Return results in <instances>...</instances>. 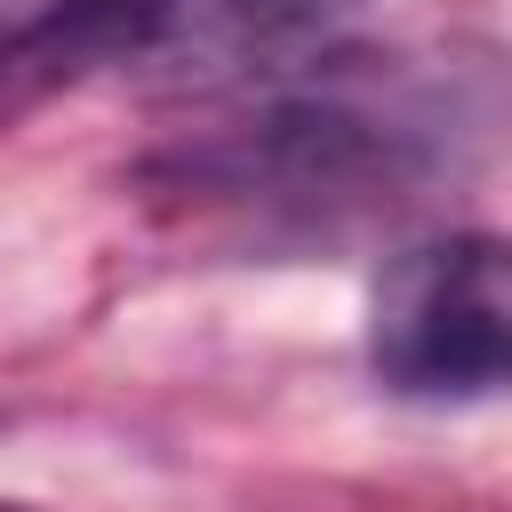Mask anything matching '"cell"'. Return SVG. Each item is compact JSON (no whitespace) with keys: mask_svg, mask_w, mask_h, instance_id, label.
Returning a JSON list of instances; mask_svg holds the SVG:
<instances>
[{"mask_svg":"<svg viewBox=\"0 0 512 512\" xmlns=\"http://www.w3.org/2000/svg\"><path fill=\"white\" fill-rule=\"evenodd\" d=\"M368 368L400 400H480L512 384V240L440 232L384 264L368 296Z\"/></svg>","mask_w":512,"mask_h":512,"instance_id":"cell-1","label":"cell"},{"mask_svg":"<svg viewBox=\"0 0 512 512\" xmlns=\"http://www.w3.org/2000/svg\"><path fill=\"white\" fill-rule=\"evenodd\" d=\"M424 152V120L360 96V88H304L256 112L248 128H224L200 160L192 184L240 192V200H296V208H360L384 184H400Z\"/></svg>","mask_w":512,"mask_h":512,"instance_id":"cell-2","label":"cell"},{"mask_svg":"<svg viewBox=\"0 0 512 512\" xmlns=\"http://www.w3.org/2000/svg\"><path fill=\"white\" fill-rule=\"evenodd\" d=\"M360 0H168L160 16L192 40V48H224V56H272L296 48L312 32H328L336 16H352Z\"/></svg>","mask_w":512,"mask_h":512,"instance_id":"cell-3","label":"cell"},{"mask_svg":"<svg viewBox=\"0 0 512 512\" xmlns=\"http://www.w3.org/2000/svg\"><path fill=\"white\" fill-rule=\"evenodd\" d=\"M136 8H168V0H0V64H56L64 40L104 32Z\"/></svg>","mask_w":512,"mask_h":512,"instance_id":"cell-4","label":"cell"},{"mask_svg":"<svg viewBox=\"0 0 512 512\" xmlns=\"http://www.w3.org/2000/svg\"><path fill=\"white\" fill-rule=\"evenodd\" d=\"M32 72H40V64H0V120H8V112L32 96Z\"/></svg>","mask_w":512,"mask_h":512,"instance_id":"cell-5","label":"cell"},{"mask_svg":"<svg viewBox=\"0 0 512 512\" xmlns=\"http://www.w3.org/2000/svg\"><path fill=\"white\" fill-rule=\"evenodd\" d=\"M0 512H32V504H8V496H0Z\"/></svg>","mask_w":512,"mask_h":512,"instance_id":"cell-6","label":"cell"}]
</instances>
